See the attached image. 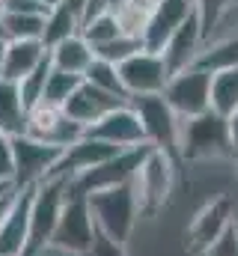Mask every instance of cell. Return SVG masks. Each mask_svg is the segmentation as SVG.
Masks as SVG:
<instances>
[{
  "mask_svg": "<svg viewBox=\"0 0 238 256\" xmlns=\"http://www.w3.org/2000/svg\"><path fill=\"white\" fill-rule=\"evenodd\" d=\"M42 30H45V15L3 12V36H6V42H12V39H42Z\"/></svg>",
  "mask_w": 238,
  "mask_h": 256,
  "instance_id": "cell-27",
  "label": "cell"
},
{
  "mask_svg": "<svg viewBox=\"0 0 238 256\" xmlns=\"http://www.w3.org/2000/svg\"><path fill=\"white\" fill-rule=\"evenodd\" d=\"M3 54H6V39H0V68H3Z\"/></svg>",
  "mask_w": 238,
  "mask_h": 256,
  "instance_id": "cell-39",
  "label": "cell"
},
{
  "mask_svg": "<svg viewBox=\"0 0 238 256\" xmlns=\"http://www.w3.org/2000/svg\"><path fill=\"white\" fill-rule=\"evenodd\" d=\"M42 3H45V6H57L60 0H42Z\"/></svg>",
  "mask_w": 238,
  "mask_h": 256,
  "instance_id": "cell-41",
  "label": "cell"
},
{
  "mask_svg": "<svg viewBox=\"0 0 238 256\" xmlns=\"http://www.w3.org/2000/svg\"><path fill=\"white\" fill-rule=\"evenodd\" d=\"M202 256H238V224H232Z\"/></svg>",
  "mask_w": 238,
  "mask_h": 256,
  "instance_id": "cell-32",
  "label": "cell"
},
{
  "mask_svg": "<svg viewBox=\"0 0 238 256\" xmlns=\"http://www.w3.org/2000/svg\"><path fill=\"white\" fill-rule=\"evenodd\" d=\"M194 12V0H158L152 15L146 18L143 30H140V42L143 51L161 54L170 42V36L182 27V21Z\"/></svg>",
  "mask_w": 238,
  "mask_h": 256,
  "instance_id": "cell-12",
  "label": "cell"
},
{
  "mask_svg": "<svg viewBox=\"0 0 238 256\" xmlns=\"http://www.w3.org/2000/svg\"><path fill=\"white\" fill-rule=\"evenodd\" d=\"M66 188H68V179H62V176H51V179L36 185L33 206H30V230H27L24 256H39L51 248L60 212H62V202H66Z\"/></svg>",
  "mask_w": 238,
  "mask_h": 256,
  "instance_id": "cell-3",
  "label": "cell"
},
{
  "mask_svg": "<svg viewBox=\"0 0 238 256\" xmlns=\"http://www.w3.org/2000/svg\"><path fill=\"white\" fill-rule=\"evenodd\" d=\"M12 155H15V188H33L51 176L62 149H54L48 143L21 134L12 137Z\"/></svg>",
  "mask_w": 238,
  "mask_h": 256,
  "instance_id": "cell-11",
  "label": "cell"
},
{
  "mask_svg": "<svg viewBox=\"0 0 238 256\" xmlns=\"http://www.w3.org/2000/svg\"><path fill=\"white\" fill-rule=\"evenodd\" d=\"M48 57H51V66L57 68V72H66V74H78V78H84V72H86V66L92 63V48L86 45V39L80 36V33H74V36H68V39H62L60 45H54L51 51H48Z\"/></svg>",
  "mask_w": 238,
  "mask_h": 256,
  "instance_id": "cell-19",
  "label": "cell"
},
{
  "mask_svg": "<svg viewBox=\"0 0 238 256\" xmlns=\"http://www.w3.org/2000/svg\"><path fill=\"white\" fill-rule=\"evenodd\" d=\"M194 66L202 68V72H208V74L224 72V68H236L238 66V30L230 33V36H220V39L208 42Z\"/></svg>",
  "mask_w": 238,
  "mask_h": 256,
  "instance_id": "cell-21",
  "label": "cell"
},
{
  "mask_svg": "<svg viewBox=\"0 0 238 256\" xmlns=\"http://www.w3.org/2000/svg\"><path fill=\"white\" fill-rule=\"evenodd\" d=\"M80 36H84L86 45L96 51V48L114 42L116 36H122V27H119V21H116L114 12H104V15H96V18L84 21V24H80Z\"/></svg>",
  "mask_w": 238,
  "mask_h": 256,
  "instance_id": "cell-26",
  "label": "cell"
},
{
  "mask_svg": "<svg viewBox=\"0 0 238 256\" xmlns=\"http://www.w3.org/2000/svg\"><path fill=\"white\" fill-rule=\"evenodd\" d=\"M194 9H196V15H200L206 42H212V36L218 33L220 21H224V18L230 15V9H232V0H194Z\"/></svg>",
  "mask_w": 238,
  "mask_h": 256,
  "instance_id": "cell-30",
  "label": "cell"
},
{
  "mask_svg": "<svg viewBox=\"0 0 238 256\" xmlns=\"http://www.w3.org/2000/svg\"><path fill=\"white\" fill-rule=\"evenodd\" d=\"M60 3H66V6H68V9L80 18V12H84V3H86V0H60Z\"/></svg>",
  "mask_w": 238,
  "mask_h": 256,
  "instance_id": "cell-37",
  "label": "cell"
},
{
  "mask_svg": "<svg viewBox=\"0 0 238 256\" xmlns=\"http://www.w3.org/2000/svg\"><path fill=\"white\" fill-rule=\"evenodd\" d=\"M33 188H18L9 214L0 224V256H24L27 248V230H30V206H33Z\"/></svg>",
  "mask_w": 238,
  "mask_h": 256,
  "instance_id": "cell-16",
  "label": "cell"
},
{
  "mask_svg": "<svg viewBox=\"0 0 238 256\" xmlns=\"http://www.w3.org/2000/svg\"><path fill=\"white\" fill-rule=\"evenodd\" d=\"M143 51V42H140V36H131V33H122L116 36L114 42H108V45H102V48H96L92 54L98 57V60H104V63H125L128 57H134V54H140Z\"/></svg>",
  "mask_w": 238,
  "mask_h": 256,
  "instance_id": "cell-29",
  "label": "cell"
},
{
  "mask_svg": "<svg viewBox=\"0 0 238 256\" xmlns=\"http://www.w3.org/2000/svg\"><path fill=\"white\" fill-rule=\"evenodd\" d=\"M48 74H51V57H45V60L39 63V68H33V72L18 84V92H21V102H24L27 110H33V108L42 104V92H45Z\"/></svg>",
  "mask_w": 238,
  "mask_h": 256,
  "instance_id": "cell-28",
  "label": "cell"
},
{
  "mask_svg": "<svg viewBox=\"0 0 238 256\" xmlns=\"http://www.w3.org/2000/svg\"><path fill=\"white\" fill-rule=\"evenodd\" d=\"M86 256H128V254H125V244H116V242H110L108 236H102V232H98Z\"/></svg>",
  "mask_w": 238,
  "mask_h": 256,
  "instance_id": "cell-34",
  "label": "cell"
},
{
  "mask_svg": "<svg viewBox=\"0 0 238 256\" xmlns=\"http://www.w3.org/2000/svg\"><path fill=\"white\" fill-rule=\"evenodd\" d=\"M232 224H236V200H232V194L212 196L188 226V250L190 254H206Z\"/></svg>",
  "mask_w": 238,
  "mask_h": 256,
  "instance_id": "cell-9",
  "label": "cell"
},
{
  "mask_svg": "<svg viewBox=\"0 0 238 256\" xmlns=\"http://www.w3.org/2000/svg\"><path fill=\"white\" fill-rule=\"evenodd\" d=\"M96 236H98V230L92 224V212H90L86 196L66 191V202H62L57 230H54V238H51V250L86 256L92 242H96Z\"/></svg>",
  "mask_w": 238,
  "mask_h": 256,
  "instance_id": "cell-6",
  "label": "cell"
},
{
  "mask_svg": "<svg viewBox=\"0 0 238 256\" xmlns=\"http://www.w3.org/2000/svg\"><path fill=\"white\" fill-rule=\"evenodd\" d=\"M45 57H48V48L42 45V39H12V42H6L0 80L21 84L33 68H39V63Z\"/></svg>",
  "mask_w": 238,
  "mask_h": 256,
  "instance_id": "cell-18",
  "label": "cell"
},
{
  "mask_svg": "<svg viewBox=\"0 0 238 256\" xmlns=\"http://www.w3.org/2000/svg\"><path fill=\"white\" fill-rule=\"evenodd\" d=\"M202 48H206V33H202L200 15H196V9H194V12L182 21V27L170 36L167 48L161 51V57H164V63H167V72L176 74L182 68L194 66L196 57L202 54Z\"/></svg>",
  "mask_w": 238,
  "mask_h": 256,
  "instance_id": "cell-15",
  "label": "cell"
},
{
  "mask_svg": "<svg viewBox=\"0 0 238 256\" xmlns=\"http://www.w3.org/2000/svg\"><path fill=\"white\" fill-rule=\"evenodd\" d=\"M149 146H137V149H122L114 158H108L104 164L68 179V194H78V196H90V194L108 191V188H116V185H125L134 179V173L140 170L143 158H146Z\"/></svg>",
  "mask_w": 238,
  "mask_h": 256,
  "instance_id": "cell-7",
  "label": "cell"
},
{
  "mask_svg": "<svg viewBox=\"0 0 238 256\" xmlns=\"http://www.w3.org/2000/svg\"><path fill=\"white\" fill-rule=\"evenodd\" d=\"M12 191H15V185H12V182H0V200H3L6 194H12Z\"/></svg>",
  "mask_w": 238,
  "mask_h": 256,
  "instance_id": "cell-38",
  "label": "cell"
},
{
  "mask_svg": "<svg viewBox=\"0 0 238 256\" xmlns=\"http://www.w3.org/2000/svg\"><path fill=\"white\" fill-rule=\"evenodd\" d=\"M176 161L158 149H149L140 170L134 173L131 185L137 194V202H140V214H155L167 206L170 194L176 188Z\"/></svg>",
  "mask_w": 238,
  "mask_h": 256,
  "instance_id": "cell-4",
  "label": "cell"
},
{
  "mask_svg": "<svg viewBox=\"0 0 238 256\" xmlns=\"http://www.w3.org/2000/svg\"><path fill=\"white\" fill-rule=\"evenodd\" d=\"M122 104H128V102H125V98H116V96H108V92H102V90H96V86H90V84L80 80V86H78V90L72 92V98L62 104V114L86 131L92 122H98L108 110L122 108Z\"/></svg>",
  "mask_w": 238,
  "mask_h": 256,
  "instance_id": "cell-17",
  "label": "cell"
},
{
  "mask_svg": "<svg viewBox=\"0 0 238 256\" xmlns=\"http://www.w3.org/2000/svg\"><path fill=\"white\" fill-rule=\"evenodd\" d=\"M74 33H80V18H78V15H74L66 3L51 6V9H48V15H45L42 45L51 51L54 45H60L62 39H68V36H74Z\"/></svg>",
  "mask_w": 238,
  "mask_h": 256,
  "instance_id": "cell-22",
  "label": "cell"
},
{
  "mask_svg": "<svg viewBox=\"0 0 238 256\" xmlns=\"http://www.w3.org/2000/svg\"><path fill=\"white\" fill-rule=\"evenodd\" d=\"M0 39H6V36H3V12H0Z\"/></svg>",
  "mask_w": 238,
  "mask_h": 256,
  "instance_id": "cell-40",
  "label": "cell"
},
{
  "mask_svg": "<svg viewBox=\"0 0 238 256\" xmlns=\"http://www.w3.org/2000/svg\"><path fill=\"white\" fill-rule=\"evenodd\" d=\"M238 108V66L212 74V110L230 116Z\"/></svg>",
  "mask_w": 238,
  "mask_h": 256,
  "instance_id": "cell-23",
  "label": "cell"
},
{
  "mask_svg": "<svg viewBox=\"0 0 238 256\" xmlns=\"http://www.w3.org/2000/svg\"><path fill=\"white\" fill-rule=\"evenodd\" d=\"M0 182L15 185V155H12V137L0 134Z\"/></svg>",
  "mask_w": 238,
  "mask_h": 256,
  "instance_id": "cell-33",
  "label": "cell"
},
{
  "mask_svg": "<svg viewBox=\"0 0 238 256\" xmlns=\"http://www.w3.org/2000/svg\"><path fill=\"white\" fill-rule=\"evenodd\" d=\"M226 126H230V137H232V149H236V158H238V108L226 116Z\"/></svg>",
  "mask_w": 238,
  "mask_h": 256,
  "instance_id": "cell-35",
  "label": "cell"
},
{
  "mask_svg": "<svg viewBox=\"0 0 238 256\" xmlns=\"http://www.w3.org/2000/svg\"><path fill=\"white\" fill-rule=\"evenodd\" d=\"M27 116L30 110L21 102L18 84L12 80H0V134L6 137H21L27 131Z\"/></svg>",
  "mask_w": 238,
  "mask_h": 256,
  "instance_id": "cell-20",
  "label": "cell"
},
{
  "mask_svg": "<svg viewBox=\"0 0 238 256\" xmlns=\"http://www.w3.org/2000/svg\"><path fill=\"white\" fill-rule=\"evenodd\" d=\"M230 12H238V0H232V9Z\"/></svg>",
  "mask_w": 238,
  "mask_h": 256,
  "instance_id": "cell-42",
  "label": "cell"
},
{
  "mask_svg": "<svg viewBox=\"0 0 238 256\" xmlns=\"http://www.w3.org/2000/svg\"><path fill=\"white\" fill-rule=\"evenodd\" d=\"M80 80H84V78L57 72V68L51 66V74H48L45 92H42V104H45V108H57V110H62V104H66V102L72 98V92L80 86Z\"/></svg>",
  "mask_w": 238,
  "mask_h": 256,
  "instance_id": "cell-25",
  "label": "cell"
},
{
  "mask_svg": "<svg viewBox=\"0 0 238 256\" xmlns=\"http://www.w3.org/2000/svg\"><path fill=\"white\" fill-rule=\"evenodd\" d=\"M178 161H236L226 116L206 110L182 120L178 128Z\"/></svg>",
  "mask_w": 238,
  "mask_h": 256,
  "instance_id": "cell-1",
  "label": "cell"
},
{
  "mask_svg": "<svg viewBox=\"0 0 238 256\" xmlns=\"http://www.w3.org/2000/svg\"><path fill=\"white\" fill-rule=\"evenodd\" d=\"M86 137H96L114 149H137V146H146V137H143V128H140V120L134 114L131 104H122V108H114L108 110L98 122L86 128Z\"/></svg>",
  "mask_w": 238,
  "mask_h": 256,
  "instance_id": "cell-13",
  "label": "cell"
},
{
  "mask_svg": "<svg viewBox=\"0 0 238 256\" xmlns=\"http://www.w3.org/2000/svg\"><path fill=\"white\" fill-rule=\"evenodd\" d=\"M51 6H45L42 0H0V12H12V15H48Z\"/></svg>",
  "mask_w": 238,
  "mask_h": 256,
  "instance_id": "cell-31",
  "label": "cell"
},
{
  "mask_svg": "<svg viewBox=\"0 0 238 256\" xmlns=\"http://www.w3.org/2000/svg\"><path fill=\"white\" fill-rule=\"evenodd\" d=\"M86 202H90V212H92V224L102 236H108L116 244H125L131 238V232L137 226V218H140V202H137V194H134L131 182L90 194Z\"/></svg>",
  "mask_w": 238,
  "mask_h": 256,
  "instance_id": "cell-2",
  "label": "cell"
},
{
  "mask_svg": "<svg viewBox=\"0 0 238 256\" xmlns=\"http://www.w3.org/2000/svg\"><path fill=\"white\" fill-rule=\"evenodd\" d=\"M15 191H18V188H15ZM15 191H12V194H6V196L0 200V224H3V218L9 214V208H12V200H15Z\"/></svg>",
  "mask_w": 238,
  "mask_h": 256,
  "instance_id": "cell-36",
  "label": "cell"
},
{
  "mask_svg": "<svg viewBox=\"0 0 238 256\" xmlns=\"http://www.w3.org/2000/svg\"><path fill=\"white\" fill-rule=\"evenodd\" d=\"M161 96L178 120L200 116V114L212 110V74L196 66H188L176 74H170Z\"/></svg>",
  "mask_w": 238,
  "mask_h": 256,
  "instance_id": "cell-8",
  "label": "cell"
},
{
  "mask_svg": "<svg viewBox=\"0 0 238 256\" xmlns=\"http://www.w3.org/2000/svg\"><path fill=\"white\" fill-rule=\"evenodd\" d=\"M84 84H90V86H96V90H102L108 96H116V98H125L128 102V96L122 90V80H119V72L114 63H104V60L92 57V63L86 66V72H84Z\"/></svg>",
  "mask_w": 238,
  "mask_h": 256,
  "instance_id": "cell-24",
  "label": "cell"
},
{
  "mask_svg": "<svg viewBox=\"0 0 238 256\" xmlns=\"http://www.w3.org/2000/svg\"><path fill=\"white\" fill-rule=\"evenodd\" d=\"M128 104L134 108V114L140 120L146 146L170 155L178 164V128H182V120L170 110L164 96H140V98H131Z\"/></svg>",
  "mask_w": 238,
  "mask_h": 256,
  "instance_id": "cell-5",
  "label": "cell"
},
{
  "mask_svg": "<svg viewBox=\"0 0 238 256\" xmlns=\"http://www.w3.org/2000/svg\"><path fill=\"white\" fill-rule=\"evenodd\" d=\"M24 134L33 137V140H39V143H48V146H54V149H68V146L78 143L86 131L78 126V122H72L62 110L39 104V108L30 110V116H27V131H24Z\"/></svg>",
  "mask_w": 238,
  "mask_h": 256,
  "instance_id": "cell-14",
  "label": "cell"
},
{
  "mask_svg": "<svg viewBox=\"0 0 238 256\" xmlns=\"http://www.w3.org/2000/svg\"><path fill=\"white\" fill-rule=\"evenodd\" d=\"M119 80H122V90L131 98H140V96H161L167 80H170V72L161 54H152V51H140L134 57H128L125 63L116 66Z\"/></svg>",
  "mask_w": 238,
  "mask_h": 256,
  "instance_id": "cell-10",
  "label": "cell"
}]
</instances>
